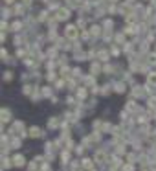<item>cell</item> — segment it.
Returning a JSON list of instances; mask_svg holds the SVG:
<instances>
[{"label":"cell","instance_id":"cell-2","mask_svg":"<svg viewBox=\"0 0 156 171\" xmlns=\"http://www.w3.org/2000/svg\"><path fill=\"white\" fill-rule=\"evenodd\" d=\"M68 17V11H66V9H61V11H59V18H66Z\"/></svg>","mask_w":156,"mask_h":171},{"label":"cell","instance_id":"cell-3","mask_svg":"<svg viewBox=\"0 0 156 171\" xmlns=\"http://www.w3.org/2000/svg\"><path fill=\"white\" fill-rule=\"evenodd\" d=\"M149 83H152V85L156 83V74H154V76H151V77H149Z\"/></svg>","mask_w":156,"mask_h":171},{"label":"cell","instance_id":"cell-1","mask_svg":"<svg viewBox=\"0 0 156 171\" xmlns=\"http://www.w3.org/2000/svg\"><path fill=\"white\" fill-rule=\"evenodd\" d=\"M66 35H68V37H75V35H77V31H75V28H68V31H66Z\"/></svg>","mask_w":156,"mask_h":171}]
</instances>
